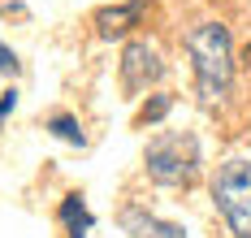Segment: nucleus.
<instances>
[{
	"instance_id": "obj_1",
	"label": "nucleus",
	"mask_w": 251,
	"mask_h": 238,
	"mask_svg": "<svg viewBox=\"0 0 251 238\" xmlns=\"http://www.w3.org/2000/svg\"><path fill=\"white\" fill-rule=\"evenodd\" d=\"M186 56L195 70V91L203 104H221L234 87V44L221 22H200L186 30Z\"/></svg>"
},
{
	"instance_id": "obj_2",
	"label": "nucleus",
	"mask_w": 251,
	"mask_h": 238,
	"mask_svg": "<svg viewBox=\"0 0 251 238\" xmlns=\"http://www.w3.org/2000/svg\"><path fill=\"white\" fill-rule=\"evenodd\" d=\"M148 178L160 186H191L200 178V139L186 130H160L148 143Z\"/></svg>"
},
{
	"instance_id": "obj_3",
	"label": "nucleus",
	"mask_w": 251,
	"mask_h": 238,
	"mask_svg": "<svg viewBox=\"0 0 251 238\" xmlns=\"http://www.w3.org/2000/svg\"><path fill=\"white\" fill-rule=\"evenodd\" d=\"M212 199L234 238H251V160L234 156L212 178Z\"/></svg>"
},
{
	"instance_id": "obj_4",
	"label": "nucleus",
	"mask_w": 251,
	"mask_h": 238,
	"mask_svg": "<svg viewBox=\"0 0 251 238\" xmlns=\"http://www.w3.org/2000/svg\"><path fill=\"white\" fill-rule=\"evenodd\" d=\"M160 78H165V61L156 56V48H148L143 39H130L122 48V87L130 95H139Z\"/></svg>"
},
{
	"instance_id": "obj_5",
	"label": "nucleus",
	"mask_w": 251,
	"mask_h": 238,
	"mask_svg": "<svg viewBox=\"0 0 251 238\" xmlns=\"http://www.w3.org/2000/svg\"><path fill=\"white\" fill-rule=\"evenodd\" d=\"M117 225H122L130 238H186V230H182V225L160 221V216H151V212L139 208V204H126V208L117 212Z\"/></svg>"
},
{
	"instance_id": "obj_6",
	"label": "nucleus",
	"mask_w": 251,
	"mask_h": 238,
	"mask_svg": "<svg viewBox=\"0 0 251 238\" xmlns=\"http://www.w3.org/2000/svg\"><path fill=\"white\" fill-rule=\"evenodd\" d=\"M139 13H143V0H126V4H108L96 13V30H100V39H117L126 30L139 22Z\"/></svg>"
},
{
	"instance_id": "obj_7",
	"label": "nucleus",
	"mask_w": 251,
	"mask_h": 238,
	"mask_svg": "<svg viewBox=\"0 0 251 238\" xmlns=\"http://www.w3.org/2000/svg\"><path fill=\"white\" fill-rule=\"evenodd\" d=\"M61 221H65L70 238H87L91 212H87V204H82V195H65V199H61Z\"/></svg>"
},
{
	"instance_id": "obj_8",
	"label": "nucleus",
	"mask_w": 251,
	"mask_h": 238,
	"mask_svg": "<svg viewBox=\"0 0 251 238\" xmlns=\"http://www.w3.org/2000/svg\"><path fill=\"white\" fill-rule=\"evenodd\" d=\"M48 130L56 134L61 143H74V147H82V143H87V134H82V126H78V117H70V113L48 117Z\"/></svg>"
},
{
	"instance_id": "obj_9",
	"label": "nucleus",
	"mask_w": 251,
	"mask_h": 238,
	"mask_svg": "<svg viewBox=\"0 0 251 238\" xmlns=\"http://www.w3.org/2000/svg\"><path fill=\"white\" fill-rule=\"evenodd\" d=\"M174 108V100L169 95H151L148 104L139 108V126H156V121H165V113Z\"/></svg>"
},
{
	"instance_id": "obj_10",
	"label": "nucleus",
	"mask_w": 251,
	"mask_h": 238,
	"mask_svg": "<svg viewBox=\"0 0 251 238\" xmlns=\"http://www.w3.org/2000/svg\"><path fill=\"white\" fill-rule=\"evenodd\" d=\"M18 70H22V61H18V52H13V48H4V44H0V74H9V78H13V74H18Z\"/></svg>"
},
{
	"instance_id": "obj_11",
	"label": "nucleus",
	"mask_w": 251,
	"mask_h": 238,
	"mask_svg": "<svg viewBox=\"0 0 251 238\" xmlns=\"http://www.w3.org/2000/svg\"><path fill=\"white\" fill-rule=\"evenodd\" d=\"M13 108H18V91H13V87H9V91H4V95H0V121H4V117H9V113H13Z\"/></svg>"
},
{
	"instance_id": "obj_12",
	"label": "nucleus",
	"mask_w": 251,
	"mask_h": 238,
	"mask_svg": "<svg viewBox=\"0 0 251 238\" xmlns=\"http://www.w3.org/2000/svg\"><path fill=\"white\" fill-rule=\"evenodd\" d=\"M247 61H251V48H247Z\"/></svg>"
}]
</instances>
